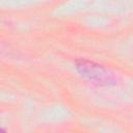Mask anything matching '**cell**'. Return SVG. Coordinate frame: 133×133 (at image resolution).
<instances>
[{
    "instance_id": "6da1fadb",
    "label": "cell",
    "mask_w": 133,
    "mask_h": 133,
    "mask_svg": "<svg viewBox=\"0 0 133 133\" xmlns=\"http://www.w3.org/2000/svg\"><path fill=\"white\" fill-rule=\"evenodd\" d=\"M76 68L82 76L92 81H97L100 83H108L111 80V77L109 76L107 71L102 65L96 64L94 62L87 60H78L76 62Z\"/></svg>"
}]
</instances>
